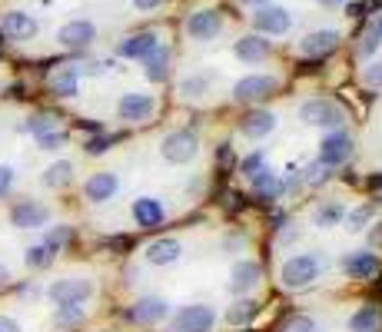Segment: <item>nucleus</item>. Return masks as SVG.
Returning <instances> with one entry per match:
<instances>
[{"label": "nucleus", "instance_id": "nucleus-1", "mask_svg": "<svg viewBox=\"0 0 382 332\" xmlns=\"http://www.w3.org/2000/svg\"><path fill=\"white\" fill-rule=\"evenodd\" d=\"M319 279V259L309 253L289 256L283 266H279V286L286 289H306L309 283Z\"/></svg>", "mask_w": 382, "mask_h": 332}, {"label": "nucleus", "instance_id": "nucleus-2", "mask_svg": "<svg viewBox=\"0 0 382 332\" xmlns=\"http://www.w3.org/2000/svg\"><path fill=\"white\" fill-rule=\"evenodd\" d=\"M299 120L309 123V126H326V130H339L346 113L342 107H336L332 100H306L299 107Z\"/></svg>", "mask_w": 382, "mask_h": 332}, {"label": "nucleus", "instance_id": "nucleus-3", "mask_svg": "<svg viewBox=\"0 0 382 332\" xmlns=\"http://www.w3.org/2000/svg\"><path fill=\"white\" fill-rule=\"evenodd\" d=\"M47 296L54 299L57 306H80V302H87V299L93 296V283H90V279H83V276L57 279V283H50Z\"/></svg>", "mask_w": 382, "mask_h": 332}, {"label": "nucleus", "instance_id": "nucleus-4", "mask_svg": "<svg viewBox=\"0 0 382 332\" xmlns=\"http://www.w3.org/2000/svg\"><path fill=\"white\" fill-rule=\"evenodd\" d=\"M160 153H163V160H170V163L183 166V163H190V160H197L199 140L190 130L166 133V140H163V146H160Z\"/></svg>", "mask_w": 382, "mask_h": 332}, {"label": "nucleus", "instance_id": "nucleus-5", "mask_svg": "<svg viewBox=\"0 0 382 332\" xmlns=\"http://www.w3.org/2000/svg\"><path fill=\"white\" fill-rule=\"evenodd\" d=\"M352 153V136L342 130H329L319 143V163L323 166H342Z\"/></svg>", "mask_w": 382, "mask_h": 332}, {"label": "nucleus", "instance_id": "nucleus-6", "mask_svg": "<svg viewBox=\"0 0 382 332\" xmlns=\"http://www.w3.org/2000/svg\"><path fill=\"white\" fill-rule=\"evenodd\" d=\"M213 319H216V316H213L209 306H183V309L170 319V332H209Z\"/></svg>", "mask_w": 382, "mask_h": 332}, {"label": "nucleus", "instance_id": "nucleus-7", "mask_svg": "<svg viewBox=\"0 0 382 332\" xmlns=\"http://www.w3.org/2000/svg\"><path fill=\"white\" fill-rule=\"evenodd\" d=\"M47 220H50V210L44 203H37V199H21L11 210V223L17 230H40Z\"/></svg>", "mask_w": 382, "mask_h": 332}, {"label": "nucleus", "instance_id": "nucleus-8", "mask_svg": "<svg viewBox=\"0 0 382 332\" xmlns=\"http://www.w3.org/2000/svg\"><path fill=\"white\" fill-rule=\"evenodd\" d=\"M156 110V100L150 93H127V97L117 103V117L127 123H143L150 120V113Z\"/></svg>", "mask_w": 382, "mask_h": 332}, {"label": "nucleus", "instance_id": "nucleus-9", "mask_svg": "<svg viewBox=\"0 0 382 332\" xmlns=\"http://www.w3.org/2000/svg\"><path fill=\"white\" fill-rule=\"evenodd\" d=\"M276 90V80L266 77V73H250V77L236 80V87H233V97L240 100V103H250V100H260V97H270Z\"/></svg>", "mask_w": 382, "mask_h": 332}, {"label": "nucleus", "instance_id": "nucleus-10", "mask_svg": "<svg viewBox=\"0 0 382 332\" xmlns=\"http://www.w3.org/2000/svg\"><path fill=\"white\" fill-rule=\"evenodd\" d=\"M219 30H223L219 11H197V13H190V20H186V33L193 40H213Z\"/></svg>", "mask_w": 382, "mask_h": 332}, {"label": "nucleus", "instance_id": "nucleus-11", "mask_svg": "<svg viewBox=\"0 0 382 332\" xmlns=\"http://www.w3.org/2000/svg\"><path fill=\"white\" fill-rule=\"evenodd\" d=\"M117 189H120V179H117V173L103 170V173H93V177L83 183V196H87L90 203H107V199L117 196Z\"/></svg>", "mask_w": 382, "mask_h": 332}, {"label": "nucleus", "instance_id": "nucleus-12", "mask_svg": "<svg viewBox=\"0 0 382 332\" xmlns=\"http://www.w3.org/2000/svg\"><path fill=\"white\" fill-rule=\"evenodd\" d=\"M289 23H293V17L286 7H260L253 13V27L260 33H286Z\"/></svg>", "mask_w": 382, "mask_h": 332}, {"label": "nucleus", "instance_id": "nucleus-13", "mask_svg": "<svg viewBox=\"0 0 382 332\" xmlns=\"http://www.w3.org/2000/svg\"><path fill=\"white\" fill-rule=\"evenodd\" d=\"M0 30L7 33V40H30L37 33V20L23 11H11L0 17Z\"/></svg>", "mask_w": 382, "mask_h": 332}, {"label": "nucleus", "instance_id": "nucleus-14", "mask_svg": "<svg viewBox=\"0 0 382 332\" xmlns=\"http://www.w3.org/2000/svg\"><path fill=\"white\" fill-rule=\"evenodd\" d=\"M180 253H183V246H180V239H173V236H160V239H153L150 246H146V263L150 266H173L176 259H180Z\"/></svg>", "mask_w": 382, "mask_h": 332}, {"label": "nucleus", "instance_id": "nucleus-15", "mask_svg": "<svg viewBox=\"0 0 382 332\" xmlns=\"http://www.w3.org/2000/svg\"><path fill=\"white\" fill-rule=\"evenodd\" d=\"M93 37H97V27L90 20H70L60 27V33H57V40L64 47H87Z\"/></svg>", "mask_w": 382, "mask_h": 332}, {"label": "nucleus", "instance_id": "nucleus-16", "mask_svg": "<svg viewBox=\"0 0 382 332\" xmlns=\"http://www.w3.org/2000/svg\"><path fill=\"white\" fill-rule=\"evenodd\" d=\"M240 130L250 136V140H262V136H270V133L276 130V113L270 110H253L243 117Z\"/></svg>", "mask_w": 382, "mask_h": 332}, {"label": "nucleus", "instance_id": "nucleus-17", "mask_svg": "<svg viewBox=\"0 0 382 332\" xmlns=\"http://www.w3.org/2000/svg\"><path fill=\"white\" fill-rule=\"evenodd\" d=\"M339 47V33L336 30H313L303 37V44H299V50H303L306 57H323L329 54V50H336Z\"/></svg>", "mask_w": 382, "mask_h": 332}, {"label": "nucleus", "instance_id": "nucleus-18", "mask_svg": "<svg viewBox=\"0 0 382 332\" xmlns=\"http://www.w3.org/2000/svg\"><path fill=\"white\" fill-rule=\"evenodd\" d=\"M256 283H260V266L256 263H236L233 266V273H229V292L246 296Z\"/></svg>", "mask_w": 382, "mask_h": 332}, {"label": "nucleus", "instance_id": "nucleus-19", "mask_svg": "<svg viewBox=\"0 0 382 332\" xmlns=\"http://www.w3.org/2000/svg\"><path fill=\"white\" fill-rule=\"evenodd\" d=\"M130 316L137 322H143V326H153V322L166 319V302L160 296H143L140 302L130 309Z\"/></svg>", "mask_w": 382, "mask_h": 332}, {"label": "nucleus", "instance_id": "nucleus-20", "mask_svg": "<svg viewBox=\"0 0 382 332\" xmlns=\"http://www.w3.org/2000/svg\"><path fill=\"white\" fill-rule=\"evenodd\" d=\"M156 33H133V37H127L120 47H117V54L120 57H130V60H137V57H150L153 50H156Z\"/></svg>", "mask_w": 382, "mask_h": 332}, {"label": "nucleus", "instance_id": "nucleus-21", "mask_svg": "<svg viewBox=\"0 0 382 332\" xmlns=\"http://www.w3.org/2000/svg\"><path fill=\"white\" fill-rule=\"evenodd\" d=\"M233 54L240 57L243 64H256V60H266V57H270V44H266L262 37H256V33H250V37H240V40H236Z\"/></svg>", "mask_w": 382, "mask_h": 332}, {"label": "nucleus", "instance_id": "nucleus-22", "mask_svg": "<svg viewBox=\"0 0 382 332\" xmlns=\"http://www.w3.org/2000/svg\"><path fill=\"white\" fill-rule=\"evenodd\" d=\"M133 220L140 223V226H160L163 223V203L160 199H153V196H143L133 203Z\"/></svg>", "mask_w": 382, "mask_h": 332}, {"label": "nucleus", "instance_id": "nucleus-23", "mask_svg": "<svg viewBox=\"0 0 382 332\" xmlns=\"http://www.w3.org/2000/svg\"><path fill=\"white\" fill-rule=\"evenodd\" d=\"M342 269H346V276H352V279H369L379 273V259L372 253H352V256H346Z\"/></svg>", "mask_w": 382, "mask_h": 332}, {"label": "nucleus", "instance_id": "nucleus-24", "mask_svg": "<svg viewBox=\"0 0 382 332\" xmlns=\"http://www.w3.org/2000/svg\"><path fill=\"white\" fill-rule=\"evenodd\" d=\"M352 332H382V312L376 306H359L349 319Z\"/></svg>", "mask_w": 382, "mask_h": 332}, {"label": "nucleus", "instance_id": "nucleus-25", "mask_svg": "<svg viewBox=\"0 0 382 332\" xmlns=\"http://www.w3.org/2000/svg\"><path fill=\"white\" fill-rule=\"evenodd\" d=\"M250 183H253V193H256L260 199H276V196H279V189H283V183L276 179L273 170H260Z\"/></svg>", "mask_w": 382, "mask_h": 332}, {"label": "nucleus", "instance_id": "nucleus-26", "mask_svg": "<svg viewBox=\"0 0 382 332\" xmlns=\"http://www.w3.org/2000/svg\"><path fill=\"white\" fill-rule=\"evenodd\" d=\"M146 60V66H143V73H146V80L150 83H163L166 80V60H170V54H166L163 47H156L150 57H143Z\"/></svg>", "mask_w": 382, "mask_h": 332}, {"label": "nucleus", "instance_id": "nucleus-27", "mask_svg": "<svg viewBox=\"0 0 382 332\" xmlns=\"http://www.w3.org/2000/svg\"><path fill=\"white\" fill-rule=\"evenodd\" d=\"M50 90L57 97H76V70L74 66H64L50 77Z\"/></svg>", "mask_w": 382, "mask_h": 332}, {"label": "nucleus", "instance_id": "nucleus-28", "mask_svg": "<svg viewBox=\"0 0 382 332\" xmlns=\"http://www.w3.org/2000/svg\"><path fill=\"white\" fill-rule=\"evenodd\" d=\"M313 220H316L319 230H332L336 223L346 220V206H342V203H323V206L316 210V216H313Z\"/></svg>", "mask_w": 382, "mask_h": 332}, {"label": "nucleus", "instance_id": "nucleus-29", "mask_svg": "<svg viewBox=\"0 0 382 332\" xmlns=\"http://www.w3.org/2000/svg\"><path fill=\"white\" fill-rule=\"evenodd\" d=\"M70 179H74V163H70V160H60V163H54V166H50V170L44 173V183H47L50 189L66 186Z\"/></svg>", "mask_w": 382, "mask_h": 332}, {"label": "nucleus", "instance_id": "nucleus-30", "mask_svg": "<svg viewBox=\"0 0 382 332\" xmlns=\"http://www.w3.org/2000/svg\"><path fill=\"white\" fill-rule=\"evenodd\" d=\"M382 47V17L379 20H372L369 23V30L362 33V40H359V57H372L376 50Z\"/></svg>", "mask_w": 382, "mask_h": 332}, {"label": "nucleus", "instance_id": "nucleus-31", "mask_svg": "<svg viewBox=\"0 0 382 332\" xmlns=\"http://www.w3.org/2000/svg\"><path fill=\"white\" fill-rule=\"evenodd\" d=\"M253 316H256V302H253V299H240L236 306H229L226 322L229 326H243V322H250Z\"/></svg>", "mask_w": 382, "mask_h": 332}, {"label": "nucleus", "instance_id": "nucleus-32", "mask_svg": "<svg viewBox=\"0 0 382 332\" xmlns=\"http://www.w3.org/2000/svg\"><path fill=\"white\" fill-rule=\"evenodd\" d=\"M70 236H74V232H70V226H54V230L44 236V246L50 249V253H57V249H64V246L70 243Z\"/></svg>", "mask_w": 382, "mask_h": 332}, {"label": "nucleus", "instance_id": "nucleus-33", "mask_svg": "<svg viewBox=\"0 0 382 332\" xmlns=\"http://www.w3.org/2000/svg\"><path fill=\"white\" fill-rule=\"evenodd\" d=\"M50 263H54V253H50L44 243H37V246L27 249V266H33V269H44V266H50Z\"/></svg>", "mask_w": 382, "mask_h": 332}, {"label": "nucleus", "instance_id": "nucleus-34", "mask_svg": "<svg viewBox=\"0 0 382 332\" xmlns=\"http://www.w3.org/2000/svg\"><path fill=\"white\" fill-rule=\"evenodd\" d=\"M54 126H57V120L50 117V113H37V117L27 123V130H30L37 140H40V136H47V133H54Z\"/></svg>", "mask_w": 382, "mask_h": 332}, {"label": "nucleus", "instance_id": "nucleus-35", "mask_svg": "<svg viewBox=\"0 0 382 332\" xmlns=\"http://www.w3.org/2000/svg\"><path fill=\"white\" fill-rule=\"evenodd\" d=\"M279 332H316V319H309V316H289L279 326Z\"/></svg>", "mask_w": 382, "mask_h": 332}, {"label": "nucleus", "instance_id": "nucleus-36", "mask_svg": "<svg viewBox=\"0 0 382 332\" xmlns=\"http://www.w3.org/2000/svg\"><path fill=\"white\" fill-rule=\"evenodd\" d=\"M369 220H372V206H359V210L346 213V223H349V230H352V232L366 230V226H369Z\"/></svg>", "mask_w": 382, "mask_h": 332}, {"label": "nucleus", "instance_id": "nucleus-37", "mask_svg": "<svg viewBox=\"0 0 382 332\" xmlns=\"http://www.w3.org/2000/svg\"><path fill=\"white\" fill-rule=\"evenodd\" d=\"M80 319H83L80 306H57V326H76Z\"/></svg>", "mask_w": 382, "mask_h": 332}, {"label": "nucleus", "instance_id": "nucleus-38", "mask_svg": "<svg viewBox=\"0 0 382 332\" xmlns=\"http://www.w3.org/2000/svg\"><path fill=\"white\" fill-rule=\"evenodd\" d=\"M260 170H266V156H262V153H250L246 160H243V177H246V179H253Z\"/></svg>", "mask_w": 382, "mask_h": 332}, {"label": "nucleus", "instance_id": "nucleus-39", "mask_svg": "<svg viewBox=\"0 0 382 332\" xmlns=\"http://www.w3.org/2000/svg\"><path fill=\"white\" fill-rule=\"evenodd\" d=\"M362 83L366 87H382V60H376V64H369L362 70Z\"/></svg>", "mask_w": 382, "mask_h": 332}, {"label": "nucleus", "instance_id": "nucleus-40", "mask_svg": "<svg viewBox=\"0 0 382 332\" xmlns=\"http://www.w3.org/2000/svg\"><path fill=\"white\" fill-rule=\"evenodd\" d=\"M209 90V83L207 80H199V77H193V80H183V93L186 97H203Z\"/></svg>", "mask_w": 382, "mask_h": 332}, {"label": "nucleus", "instance_id": "nucleus-41", "mask_svg": "<svg viewBox=\"0 0 382 332\" xmlns=\"http://www.w3.org/2000/svg\"><path fill=\"white\" fill-rule=\"evenodd\" d=\"M64 143V136H60V133H47V136H40V150H57V146Z\"/></svg>", "mask_w": 382, "mask_h": 332}, {"label": "nucleus", "instance_id": "nucleus-42", "mask_svg": "<svg viewBox=\"0 0 382 332\" xmlns=\"http://www.w3.org/2000/svg\"><path fill=\"white\" fill-rule=\"evenodd\" d=\"M11 186H13V170L11 166H0V196H4Z\"/></svg>", "mask_w": 382, "mask_h": 332}, {"label": "nucleus", "instance_id": "nucleus-43", "mask_svg": "<svg viewBox=\"0 0 382 332\" xmlns=\"http://www.w3.org/2000/svg\"><path fill=\"white\" fill-rule=\"evenodd\" d=\"M323 170H326L323 163H313L309 170H306V179H309V183H323V179H326V173H323Z\"/></svg>", "mask_w": 382, "mask_h": 332}, {"label": "nucleus", "instance_id": "nucleus-44", "mask_svg": "<svg viewBox=\"0 0 382 332\" xmlns=\"http://www.w3.org/2000/svg\"><path fill=\"white\" fill-rule=\"evenodd\" d=\"M0 332H21V326H17L11 316H0Z\"/></svg>", "mask_w": 382, "mask_h": 332}, {"label": "nucleus", "instance_id": "nucleus-45", "mask_svg": "<svg viewBox=\"0 0 382 332\" xmlns=\"http://www.w3.org/2000/svg\"><path fill=\"white\" fill-rule=\"evenodd\" d=\"M107 143H110V140H90L87 153H103V150H107Z\"/></svg>", "mask_w": 382, "mask_h": 332}, {"label": "nucleus", "instance_id": "nucleus-46", "mask_svg": "<svg viewBox=\"0 0 382 332\" xmlns=\"http://www.w3.org/2000/svg\"><path fill=\"white\" fill-rule=\"evenodd\" d=\"M137 4V11H153V7H160L163 0H133Z\"/></svg>", "mask_w": 382, "mask_h": 332}, {"label": "nucleus", "instance_id": "nucleus-47", "mask_svg": "<svg viewBox=\"0 0 382 332\" xmlns=\"http://www.w3.org/2000/svg\"><path fill=\"white\" fill-rule=\"evenodd\" d=\"M240 4H246V7H256V11H260V7H266L270 0H240Z\"/></svg>", "mask_w": 382, "mask_h": 332}, {"label": "nucleus", "instance_id": "nucleus-48", "mask_svg": "<svg viewBox=\"0 0 382 332\" xmlns=\"http://www.w3.org/2000/svg\"><path fill=\"white\" fill-rule=\"evenodd\" d=\"M349 13H352V17H362V13H366V7H359V4H352Z\"/></svg>", "mask_w": 382, "mask_h": 332}, {"label": "nucleus", "instance_id": "nucleus-49", "mask_svg": "<svg viewBox=\"0 0 382 332\" xmlns=\"http://www.w3.org/2000/svg\"><path fill=\"white\" fill-rule=\"evenodd\" d=\"M369 189H382V177H372L369 179Z\"/></svg>", "mask_w": 382, "mask_h": 332}, {"label": "nucleus", "instance_id": "nucleus-50", "mask_svg": "<svg viewBox=\"0 0 382 332\" xmlns=\"http://www.w3.org/2000/svg\"><path fill=\"white\" fill-rule=\"evenodd\" d=\"M11 279V273H7V266H0V283H7Z\"/></svg>", "mask_w": 382, "mask_h": 332}, {"label": "nucleus", "instance_id": "nucleus-51", "mask_svg": "<svg viewBox=\"0 0 382 332\" xmlns=\"http://www.w3.org/2000/svg\"><path fill=\"white\" fill-rule=\"evenodd\" d=\"M329 4H332V0H329Z\"/></svg>", "mask_w": 382, "mask_h": 332}]
</instances>
